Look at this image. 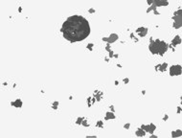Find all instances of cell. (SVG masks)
<instances>
[{
    "label": "cell",
    "instance_id": "6da1fadb",
    "mask_svg": "<svg viewBox=\"0 0 182 138\" xmlns=\"http://www.w3.org/2000/svg\"><path fill=\"white\" fill-rule=\"evenodd\" d=\"M61 32L65 40L71 42L81 41L90 34V26L88 21L83 16L73 15L63 23Z\"/></svg>",
    "mask_w": 182,
    "mask_h": 138
},
{
    "label": "cell",
    "instance_id": "7a4b0ae2",
    "mask_svg": "<svg viewBox=\"0 0 182 138\" xmlns=\"http://www.w3.org/2000/svg\"><path fill=\"white\" fill-rule=\"evenodd\" d=\"M150 50L152 54H158L162 56L168 50V45L161 40H151L150 44Z\"/></svg>",
    "mask_w": 182,
    "mask_h": 138
},
{
    "label": "cell",
    "instance_id": "3957f363",
    "mask_svg": "<svg viewBox=\"0 0 182 138\" xmlns=\"http://www.w3.org/2000/svg\"><path fill=\"white\" fill-rule=\"evenodd\" d=\"M174 28H180L182 26V10H178L177 12L174 13Z\"/></svg>",
    "mask_w": 182,
    "mask_h": 138
},
{
    "label": "cell",
    "instance_id": "277c9868",
    "mask_svg": "<svg viewBox=\"0 0 182 138\" xmlns=\"http://www.w3.org/2000/svg\"><path fill=\"white\" fill-rule=\"evenodd\" d=\"M182 72V68L181 66L179 65H174V66H172L170 69V74L172 76H177V75H180Z\"/></svg>",
    "mask_w": 182,
    "mask_h": 138
},
{
    "label": "cell",
    "instance_id": "5b68a950",
    "mask_svg": "<svg viewBox=\"0 0 182 138\" xmlns=\"http://www.w3.org/2000/svg\"><path fill=\"white\" fill-rule=\"evenodd\" d=\"M143 128H144L145 130H147L148 131L152 132L153 130H155V126H153V125H150V126H148V127H143Z\"/></svg>",
    "mask_w": 182,
    "mask_h": 138
},
{
    "label": "cell",
    "instance_id": "8992f818",
    "mask_svg": "<svg viewBox=\"0 0 182 138\" xmlns=\"http://www.w3.org/2000/svg\"><path fill=\"white\" fill-rule=\"evenodd\" d=\"M181 42V40H180V37L177 36V37H174V40H173V44L174 45H176V44H179Z\"/></svg>",
    "mask_w": 182,
    "mask_h": 138
},
{
    "label": "cell",
    "instance_id": "52a82bcc",
    "mask_svg": "<svg viewBox=\"0 0 182 138\" xmlns=\"http://www.w3.org/2000/svg\"><path fill=\"white\" fill-rule=\"evenodd\" d=\"M182 134V132L181 131H176V132H173V136H179V135H181Z\"/></svg>",
    "mask_w": 182,
    "mask_h": 138
},
{
    "label": "cell",
    "instance_id": "ba28073f",
    "mask_svg": "<svg viewBox=\"0 0 182 138\" xmlns=\"http://www.w3.org/2000/svg\"><path fill=\"white\" fill-rule=\"evenodd\" d=\"M166 67H167V64H166V63H164L163 65L159 66V68H160V70H161V71H164V70H165V68H166Z\"/></svg>",
    "mask_w": 182,
    "mask_h": 138
},
{
    "label": "cell",
    "instance_id": "9c48e42d",
    "mask_svg": "<svg viewBox=\"0 0 182 138\" xmlns=\"http://www.w3.org/2000/svg\"><path fill=\"white\" fill-rule=\"evenodd\" d=\"M181 100H182V98H181ZM181 102H182V101H181Z\"/></svg>",
    "mask_w": 182,
    "mask_h": 138
}]
</instances>
